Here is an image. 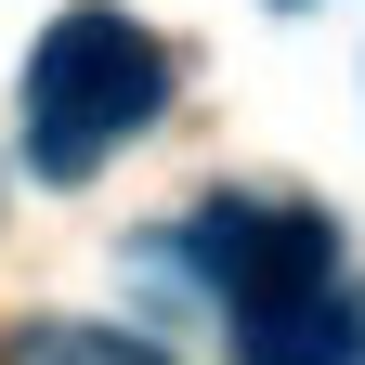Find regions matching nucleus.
<instances>
[{
	"instance_id": "obj_1",
	"label": "nucleus",
	"mask_w": 365,
	"mask_h": 365,
	"mask_svg": "<svg viewBox=\"0 0 365 365\" xmlns=\"http://www.w3.org/2000/svg\"><path fill=\"white\" fill-rule=\"evenodd\" d=\"M157 105H170V53L118 14V0H78V14L39 26V53H26V157L53 182L105 170Z\"/></svg>"
},
{
	"instance_id": "obj_2",
	"label": "nucleus",
	"mask_w": 365,
	"mask_h": 365,
	"mask_svg": "<svg viewBox=\"0 0 365 365\" xmlns=\"http://www.w3.org/2000/svg\"><path fill=\"white\" fill-rule=\"evenodd\" d=\"M182 261L222 287V313H261V300H300V287H339V248H327V209H287V196H209L182 222Z\"/></svg>"
},
{
	"instance_id": "obj_3",
	"label": "nucleus",
	"mask_w": 365,
	"mask_h": 365,
	"mask_svg": "<svg viewBox=\"0 0 365 365\" xmlns=\"http://www.w3.org/2000/svg\"><path fill=\"white\" fill-rule=\"evenodd\" d=\"M235 365H365V313L339 287L261 300V313H235Z\"/></svg>"
},
{
	"instance_id": "obj_4",
	"label": "nucleus",
	"mask_w": 365,
	"mask_h": 365,
	"mask_svg": "<svg viewBox=\"0 0 365 365\" xmlns=\"http://www.w3.org/2000/svg\"><path fill=\"white\" fill-rule=\"evenodd\" d=\"M14 365H170V352H144V339H118V327H39Z\"/></svg>"
}]
</instances>
